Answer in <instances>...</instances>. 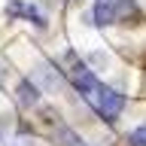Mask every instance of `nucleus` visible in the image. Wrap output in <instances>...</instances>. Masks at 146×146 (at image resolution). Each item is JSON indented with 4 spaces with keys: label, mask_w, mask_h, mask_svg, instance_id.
Returning <instances> with one entry per match:
<instances>
[{
    "label": "nucleus",
    "mask_w": 146,
    "mask_h": 146,
    "mask_svg": "<svg viewBox=\"0 0 146 146\" xmlns=\"http://www.w3.org/2000/svg\"><path fill=\"white\" fill-rule=\"evenodd\" d=\"M73 82H76V88H79V94L85 98V104H88L94 113H98L100 119H107V122H116L119 113H122V107H125V98L119 94V91L107 88L104 82L94 76V73L88 70V67H82V64H76L70 70Z\"/></svg>",
    "instance_id": "1"
},
{
    "label": "nucleus",
    "mask_w": 146,
    "mask_h": 146,
    "mask_svg": "<svg viewBox=\"0 0 146 146\" xmlns=\"http://www.w3.org/2000/svg\"><path fill=\"white\" fill-rule=\"evenodd\" d=\"M134 0H98L94 3V21L98 25H113L131 9Z\"/></svg>",
    "instance_id": "2"
},
{
    "label": "nucleus",
    "mask_w": 146,
    "mask_h": 146,
    "mask_svg": "<svg viewBox=\"0 0 146 146\" xmlns=\"http://www.w3.org/2000/svg\"><path fill=\"white\" fill-rule=\"evenodd\" d=\"M131 146H146V125L143 128H137L134 134H131V140H128Z\"/></svg>",
    "instance_id": "3"
}]
</instances>
